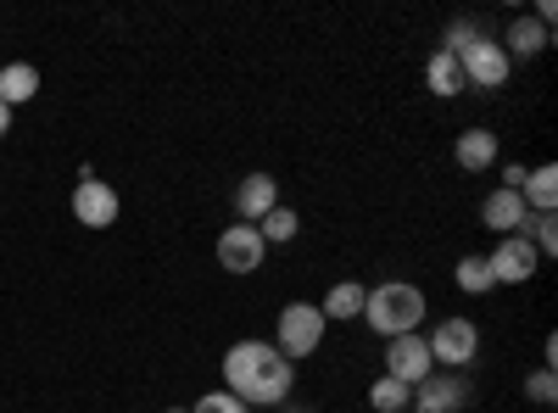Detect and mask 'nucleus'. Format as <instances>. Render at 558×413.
I'll return each instance as SVG.
<instances>
[{
  "label": "nucleus",
  "mask_w": 558,
  "mask_h": 413,
  "mask_svg": "<svg viewBox=\"0 0 558 413\" xmlns=\"http://www.w3.org/2000/svg\"><path fill=\"white\" fill-rule=\"evenodd\" d=\"M525 397H531L536 408H553V402H558V375H553V369H531V375H525Z\"/></svg>",
  "instance_id": "b1692460"
},
{
  "label": "nucleus",
  "mask_w": 558,
  "mask_h": 413,
  "mask_svg": "<svg viewBox=\"0 0 558 413\" xmlns=\"http://www.w3.org/2000/svg\"><path fill=\"white\" fill-rule=\"evenodd\" d=\"M458 68H463V89H502L508 73H514V62H508V51L492 34H481L470 51L458 57Z\"/></svg>",
  "instance_id": "423d86ee"
},
{
  "label": "nucleus",
  "mask_w": 558,
  "mask_h": 413,
  "mask_svg": "<svg viewBox=\"0 0 558 413\" xmlns=\"http://www.w3.org/2000/svg\"><path fill=\"white\" fill-rule=\"evenodd\" d=\"M368 402H375V408H386V413H408V402H413V386H402V380L380 375L375 386H368Z\"/></svg>",
  "instance_id": "4be33fe9"
},
{
  "label": "nucleus",
  "mask_w": 558,
  "mask_h": 413,
  "mask_svg": "<svg viewBox=\"0 0 558 413\" xmlns=\"http://www.w3.org/2000/svg\"><path fill=\"white\" fill-rule=\"evenodd\" d=\"M425 291L408 286V280H386V286H368L363 296V325L375 330L380 341H397V336H418V325H425Z\"/></svg>",
  "instance_id": "f03ea898"
},
{
  "label": "nucleus",
  "mask_w": 558,
  "mask_h": 413,
  "mask_svg": "<svg viewBox=\"0 0 558 413\" xmlns=\"http://www.w3.org/2000/svg\"><path fill=\"white\" fill-rule=\"evenodd\" d=\"M497 168H502V191H520L525 185V168L520 162H497Z\"/></svg>",
  "instance_id": "a878e982"
},
{
  "label": "nucleus",
  "mask_w": 558,
  "mask_h": 413,
  "mask_svg": "<svg viewBox=\"0 0 558 413\" xmlns=\"http://www.w3.org/2000/svg\"><path fill=\"white\" fill-rule=\"evenodd\" d=\"M452 280H458V291H463V296H486V291H497V280H492L486 257H463Z\"/></svg>",
  "instance_id": "412c9836"
},
{
  "label": "nucleus",
  "mask_w": 558,
  "mask_h": 413,
  "mask_svg": "<svg viewBox=\"0 0 558 413\" xmlns=\"http://www.w3.org/2000/svg\"><path fill=\"white\" fill-rule=\"evenodd\" d=\"M481 223L492 229V235H520V229H525V196L497 185V191L481 202Z\"/></svg>",
  "instance_id": "ddd939ff"
},
{
  "label": "nucleus",
  "mask_w": 558,
  "mask_h": 413,
  "mask_svg": "<svg viewBox=\"0 0 558 413\" xmlns=\"http://www.w3.org/2000/svg\"><path fill=\"white\" fill-rule=\"evenodd\" d=\"M481 34H486V23H475V17H452L436 51H452V57H463V51H470V45H475Z\"/></svg>",
  "instance_id": "5701e85b"
},
{
  "label": "nucleus",
  "mask_w": 558,
  "mask_h": 413,
  "mask_svg": "<svg viewBox=\"0 0 558 413\" xmlns=\"http://www.w3.org/2000/svg\"><path fill=\"white\" fill-rule=\"evenodd\" d=\"M324 313H318V302H286L279 307V318H274V352L279 357H313L318 347H324Z\"/></svg>",
  "instance_id": "7ed1b4c3"
},
{
  "label": "nucleus",
  "mask_w": 558,
  "mask_h": 413,
  "mask_svg": "<svg viewBox=\"0 0 558 413\" xmlns=\"http://www.w3.org/2000/svg\"><path fill=\"white\" fill-rule=\"evenodd\" d=\"M425 347L436 357V369H458L463 375L481 357V325H475V318H463V313H447L441 325L425 336Z\"/></svg>",
  "instance_id": "20e7f679"
},
{
  "label": "nucleus",
  "mask_w": 558,
  "mask_h": 413,
  "mask_svg": "<svg viewBox=\"0 0 558 413\" xmlns=\"http://www.w3.org/2000/svg\"><path fill=\"white\" fill-rule=\"evenodd\" d=\"M363 296H368V286H357V280H341V286H330V296L318 302L324 325H347V318H363Z\"/></svg>",
  "instance_id": "2eb2a0df"
},
{
  "label": "nucleus",
  "mask_w": 558,
  "mask_h": 413,
  "mask_svg": "<svg viewBox=\"0 0 558 413\" xmlns=\"http://www.w3.org/2000/svg\"><path fill=\"white\" fill-rule=\"evenodd\" d=\"M520 196H525V212H553V207H558V168H553V162L531 168L525 185H520Z\"/></svg>",
  "instance_id": "f3484780"
},
{
  "label": "nucleus",
  "mask_w": 558,
  "mask_h": 413,
  "mask_svg": "<svg viewBox=\"0 0 558 413\" xmlns=\"http://www.w3.org/2000/svg\"><path fill=\"white\" fill-rule=\"evenodd\" d=\"M553 45V28H542L536 17H514L508 23V39H502V51H508V62H531V57H542Z\"/></svg>",
  "instance_id": "4468645a"
},
{
  "label": "nucleus",
  "mask_w": 558,
  "mask_h": 413,
  "mask_svg": "<svg viewBox=\"0 0 558 413\" xmlns=\"http://www.w3.org/2000/svg\"><path fill=\"white\" fill-rule=\"evenodd\" d=\"M34 96H39V68L34 62H7L0 68V101H7L12 112L23 101H34Z\"/></svg>",
  "instance_id": "dca6fc26"
},
{
  "label": "nucleus",
  "mask_w": 558,
  "mask_h": 413,
  "mask_svg": "<svg viewBox=\"0 0 558 413\" xmlns=\"http://www.w3.org/2000/svg\"><path fill=\"white\" fill-rule=\"evenodd\" d=\"M296 386V363L279 357L274 341H235L223 352V391L246 408H279Z\"/></svg>",
  "instance_id": "f257e3e1"
},
{
  "label": "nucleus",
  "mask_w": 558,
  "mask_h": 413,
  "mask_svg": "<svg viewBox=\"0 0 558 413\" xmlns=\"http://www.w3.org/2000/svg\"><path fill=\"white\" fill-rule=\"evenodd\" d=\"M520 235L536 246V257H553V252H558V218H553V212H525Z\"/></svg>",
  "instance_id": "aec40b11"
},
{
  "label": "nucleus",
  "mask_w": 558,
  "mask_h": 413,
  "mask_svg": "<svg viewBox=\"0 0 558 413\" xmlns=\"http://www.w3.org/2000/svg\"><path fill=\"white\" fill-rule=\"evenodd\" d=\"M386 375L402 380V386H418L425 375H436V357H430L425 336H397V341H386Z\"/></svg>",
  "instance_id": "9d476101"
},
{
  "label": "nucleus",
  "mask_w": 558,
  "mask_h": 413,
  "mask_svg": "<svg viewBox=\"0 0 558 413\" xmlns=\"http://www.w3.org/2000/svg\"><path fill=\"white\" fill-rule=\"evenodd\" d=\"M257 235H263L268 246H291V241L302 235V212H296V207H286V202H279V207H274V212H268V218L257 223Z\"/></svg>",
  "instance_id": "6ab92c4d"
},
{
  "label": "nucleus",
  "mask_w": 558,
  "mask_h": 413,
  "mask_svg": "<svg viewBox=\"0 0 558 413\" xmlns=\"http://www.w3.org/2000/svg\"><path fill=\"white\" fill-rule=\"evenodd\" d=\"M274 207H279V179H274V173H246L241 185H235V212H241V223H263Z\"/></svg>",
  "instance_id": "f8f14e48"
},
{
  "label": "nucleus",
  "mask_w": 558,
  "mask_h": 413,
  "mask_svg": "<svg viewBox=\"0 0 558 413\" xmlns=\"http://www.w3.org/2000/svg\"><path fill=\"white\" fill-rule=\"evenodd\" d=\"M279 413H307V408H279Z\"/></svg>",
  "instance_id": "c85d7f7f"
},
{
  "label": "nucleus",
  "mask_w": 558,
  "mask_h": 413,
  "mask_svg": "<svg viewBox=\"0 0 558 413\" xmlns=\"http://www.w3.org/2000/svg\"><path fill=\"white\" fill-rule=\"evenodd\" d=\"M191 413H252V408L241 397H229V391H207V397H196Z\"/></svg>",
  "instance_id": "393cba45"
},
{
  "label": "nucleus",
  "mask_w": 558,
  "mask_h": 413,
  "mask_svg": "<svg viewBox=\"0 0 558 413\" xmlns=\"http://www.w3.org/2000/svg\"><path fill=\"white\" fill-rule=\"evenodd\" d=\"M470 397H475V386H470V375H458V369H436V375H425L413 386V413H463L470 408Z\"/></svg>",
  "instance_id": "39448f33"
},
{
  "label": "nucleus",
  "mask_w": 558,
  "mask_h": 413,
  "mask_svg": "<svg viewBox=\"0 0 558 413\" xmlns=\"http://www.w3.org/2000/svg\"><path fill=\"white\" fill-rule=\"evenodd\" d=\"M7 134H12V107L0 101V141H7Z\"/></svg>",
  "instance_id": "bb28decb"
},
{
  "label": "nucleus",
  "mask_w": 558,
  "mask_h": 413,
  "mask_svg": "<svg viewBox=\"0 0 558 413\" xmlns=\"http://www.w3.org/2000/svg\"><path fill=\"white\" fill-rule=\"evenodd\" d=\"M162 413H191V408H162Z\"/></svg>",
  "instance_id": "cd10ccee"
},
{
  "label": "nucleus",
  "mask_w": 558,
  "mask_h": 413,
  "mask_svg": "<svg viewBox=\"0 0 558 413\" xmlns=\"http://www.w3.org/2000/svg\"><path fill=\"white\" fill-rule=\"evenodd\" d=\"M375 413H386V408H375Z\"/></svg>",
  "instance_id": "c756f323"
},
{
  "label": "nucleus",
  "mask_w": 558,
  "mask_h": 413,
  "mask_svg": "<svg viewBox=\"0 0 558 413\" xmlns=\"http://www.w3.org/2000/svg\"><path fill=\"white\" fill-rule=\"evenodd\" d=\"M452 162L463 168V173H492L497 162H502V134L497 129H463L458 134V146H452Z\"/></svg>",
  "instance_id": "9b49d317"
},
{
  "label": "nucleus",
  "mask_w": 558,
  "mask_h": 413,
  "mask_svg": "<svg viewBox=\"0 0 558 413\" xmlns=\"http://www.w3.org/2000/svg\"><path fill=\"white\" fill-rule=\"evenodd\" d=\"M268 257V241L257 235V223H229L218 235V268L223 274H257Z\"/></svg>",
  "instance_id": "0eeeda50"
},
{
  "label": "nucleus",
  "mask_w": 558,
  "mask_h": 413,
  "mask_svg": "<svg viewBox=\"0 0 558 413\" xmlns=\"http://www.w3.org/2000/svg\"><path fill=\"white\" fill-rule=\"evenodd\" d=\"M486 268H492V280H497V286H525V280H536L542 257H536V246H531L525 235H502L497 252L486 257Z\"/></svg>",
  "instance_id": "6e6552de"
},
{
  "label": "nucleus",
  "mask_w": 558,
  "mask_h": 413,
  "mask_svg": "<svg viewBox=\"0 0 558 413\" xmlns=\"http://www.w3.org/2000/svg\"><path fill=\"white\" fill-rule=\"evenodd\" d=\"M118 212H123V202H118V191L107 185V179H78L73 185V218L84 229H112Z\"/></svg>",
  "instance_id": "1a4fd4ad"
},
{
  "label": "nucleus",
  "mask_w": 558,
  "mask_h": 413,
  "mask_svg": "<svg viewBox=\"0 0 558 413\" xmlns=\"http://www.w3.org/2000/svg\"><path fill=\"white\" fill-rule=\"evenodd\" d=\"M425 84H430V96H441V101L463 96V68H458V57H452V51H436V57L425 62Z\"/></svg>",
  "instance_id": "a211bd4d"
}]
</instances>
